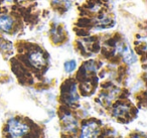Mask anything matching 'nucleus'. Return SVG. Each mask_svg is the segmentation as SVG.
Masks as SVG:
<instances>
[{
	"label": "nucleus",
	"mask_w": 147,
	"mask_h": 138,
	"mask_svg": "<svg viewBox=\"0 0 147 138\" xmlns=\"http://www.w3.org/2000/svg\"><path fill=\"white\" fill-rule=\"evenodd\" d=\"M28 60L30 62V64L35 68H41L45 63V57H43L42 53L39 51H33L29 53Z\"/></svg>",
	"instance_id": "obj_4"
},
{
	"label": "nucleus",
	"mask_w": 147,
	"mask_h": 138,
	"mask_svg": "<svg viewBox=\"0 0 147 138\" xmlns=\"http://www.w3.org/2000/svg\"><path fill=\"white\" fill-rule=\"evenodd\" d=\"M13 26V20L8 15H2L0 16V29L5 32H8L11 30Z\"/></svg>",
	"instance_id": "obj_6"
},
{
	"label": "nucleus",
	"mask_w": 147,
	"mask_h": 138,
	"mask_svg": "<svg viewBox=\"0 0 147 138\" xmlns=\"http://www.w3.org/2000/svg\"><path fill=\"white\" fill-rule=\"evenodd\" d=\"M7 1H12V0H7Z\"/></svg>",
	"instance_id": "obj_12"
},
{
	"label": "nucleus",
	"mask_w": 147,
	"mask_h": 138,
	"mask_svg": "<svg viewBox=\"0 0 147 138\" xmlns=\"http://www.w3.org/2000/svg\"><path fill=\"white\" fill-rule=\"evenodd\" d=\"M63 122L65 129L67 132H76L77 127H78V122L75 118L69 114H65L63 117Z\"/></svg>",
	"instance_id": "obj_5"
},
{
	"label": "nucleus",
	"mask_w": 147,
	"mask_h": 138,
	"mask_svg": "<svg viewBox=\"0 0 147 138\" xmlns=\"http://www.w3.org/2000/svg\"><path fill=\"white\" fill-rule=\"evenodd\" d=\"M76 67H77V64L75 61H69L65 64V70L67 72H69H69H73L74 70L76 69Z\"/></svg>",
	"instance_id": "obj_9"
},
{
	"label": "nucleus",
	"mask_w": 147,
	"mask_h": 138,
	"mask_svg": "<svg viewBox=\"0 0 147 138\" xmlns=\"http://www.w3.org/2000/svg\"><path fill=\"white\" fill-rule=\"evenodd\" d=\"M78 99H79V96L78 93H77V86L76 84H73L71 86V88H69V94H67V101L69 104H71V103H75L76 101H78Z\"/></svg>",
	"instance_id": "obj_8"
},
{
	"label": "nucleus",
	"mask_w": 147,
	"mask_h": 138,
	"mask_svg": "<svg viewBox=\"0 0 147 138\" xmlns=\"http://www.w3.org/2000/svg\"><path fill=\"white\" fill-rule=\"evenodd\" d=\"M99 133V127L97 123L90 122L86 124L82 129V134L80 138H95Z\"/></svg>",
	"instance_id": "obj_3"
},
{
	"label": "nucleus",
	"mask_w": 147,
	"mask_h": 138,
	"mask_svg": "<svg viewBox=\"0 0 147 138\" xmlns=\"http://www.w3.org/2000/svg\"><path fill=\"white\" fill-rule=\"evenodd\" d=\"M117 51L119 53H121L124 59V61L126 62L127 64H133L135 61H136V57L133 53V51H131V49L129 47L128 45H125V43H121L117 45Z\"/></svg>",
	"instance_id": "obj_2"
},
{
	"label": "nucleus",
	"mask_w": 147,
	"mask_h": 138,
	"mask_svg": "<svg viewBox=\"0 0 147 138\" xmlns=\"http://www.w3.org/2000/svg\"><path fill=\"white\" fill-rule=\"evenodd\" d=\"M28 132V126L16 119H10L8 122V133L11 138H21Z\"/></svg>",
	"instance_id": "obj_1"
},
{
	"label": "nucleus",
	"mask_w": 147,
	"mask_h": 138,
	"mask_svg": "<svg viewBox=\"0 0 147 138\" xmlns=\"http://www.w3.org/2000/svg\"><path fill=\"white\" fill-rule=\"evenodd\" d=\"M133 138H141V137H139V136H135V137H133Z\"/></svg>",
	"instance_id": "obj_11"
},
{
	"label": "nucleus",
	"mask_w": 147,
	"mask_h": 138,
	"mask_svg": "<svg viewBox=\"0 0 147 138\" xmlns=\"http://www.w3.org/2000/svg\"><path fill=\"white\" fill-rule=\"evenodd\" d=\"M129 112V107L126 105H123V104H120V105H117L116 107L113 110V115L115 117H123V116H126Z\"/></svg>",
	"instance_id": "obj_7"
},
{
	"label": "nucleus",
	"mask_w": 147,
	"mask_h": 138,
	"mask_svg": "<svg viewBox=\"0 0 147 138\" xmlns=\"http://www.w3.org/2000/svg\"><path fill=\"white\" fill-rule=\"evenodd\" d=\"M86 69L88 70V71H93V72H95L96 71V67H95V65L93 63H88L86 65Z\"/></svg>",
	"instance_id": "obj_10"
}]
</instances>
